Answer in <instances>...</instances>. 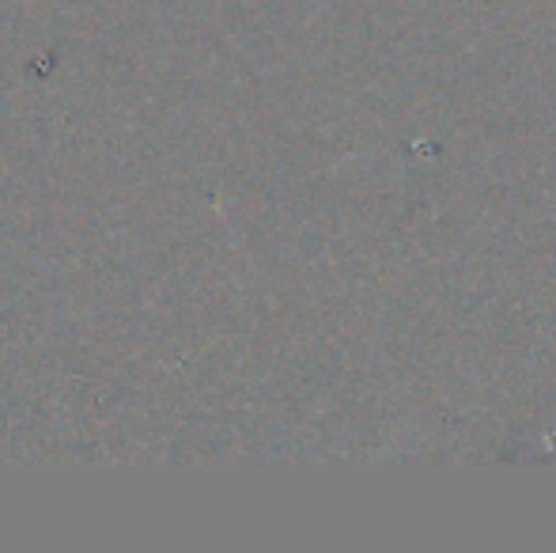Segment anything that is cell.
I'll return each mask as SVG.
<instances>
[{"mask_svg":"<svg viewBox=\"0 0 556 553\" xmlns=\"http://www.w3.org/2000/svg\"><path fill=\"white\" fill-rule=\"evenodd\" d=\"M549 440H556V425H553V432H549Z\"/></svg>","mask_w":556,"mask_h":553,"instance_id":"obj_1","label":"cell"}]
</instances>
